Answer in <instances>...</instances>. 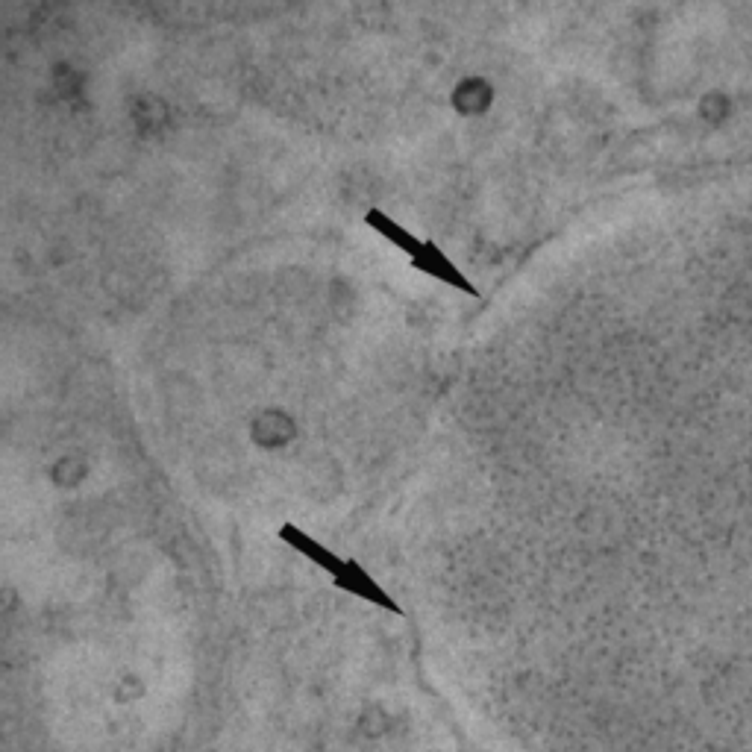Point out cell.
Here are the masks:
<instances>
[{
	"mask_svg": "<svg viewBox=\"0 0 752 752\" xmlns=\"http://www.w3.org/2000/svg\"><path fill=\"white\" fill-rule=\"evenodd\" d=\"M418 271H423V274H429V277H435V280H441V282H447V285H453V288H459V291H465V294H470V297H476L479 291L470 285L465 277H462V271L435 247V241H426V247H423V256L421 259H415L412 262Z\"/></svg>",
	"mask_w": 752,
	"mask_h": 752,
	"instance_id": "1",
	"label": "cell"
},
{
	"mask_svg": "<svg viewBox=\"0 0 752 752\" xmlns=\"http://www.w3.org/2000/svg\"><path fill=\"white\" fill-rule=\"evenodd\" d=\"M365 224H368V227H374L379 235H385V238H388L391 244H397V247H400L403 253H409V256H412V262H415V259H421V256H423V247H426V241H421L418 235H412L409 230H403V227H400L397 221H391V218H388L385 212H379V209L368 212V215H365Z\"/></svg>",
	"mask_w": 752,
	"mask_h": 752,
	"instance_id": "2",
	"label": "cell"
},
{
	"mask_svg": "<svg viewBox=\"0 0 752 752\" xmlns=\"http://www.w3.org/2000/svg\"><path fill=\"white\" fill-rule=\"evenodd\" d=\"M280 538H282V541H288L291 547H297L300 553H306L309 559H315V562L321 564V567L332 570L335 576H338V573L344 570V562H338V559H335V556H332L329 550H324V547H321L318 541H312L309 535H303V532H300L297 526L285 523V526L280 529Z\"/></svg>",
	"mask_w": 752,
	"mask_h": 752,
	"instance_id": "3",
	"label": "cell"
},
{
	"mask_svg": "<svg viewBox=\"0 0 752 752\" xmlns=\"http://www.w3.org/2000/svg\"><path fill=\"white\" fill-rule=\"evenodd\" d=\"M338 582L347 588V591H356V594H362V597H368V600H376L379 606H385V609H394V603L376 588L374 582L362 573V567L359 564H353V562H347L344 564V570L338 573Z\"/></svg>",
	"mask_w": 752,
	"mask_h": 752,
	"instance_id": "4",
	"label": "cell"
}]
</instances>
